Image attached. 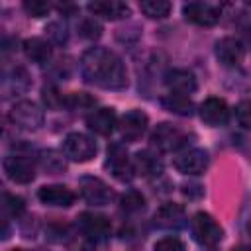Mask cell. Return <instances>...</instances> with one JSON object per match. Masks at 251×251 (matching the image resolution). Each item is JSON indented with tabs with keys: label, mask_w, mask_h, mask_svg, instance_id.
<instances>
[{
	"label": "cell",
	"mask_w": 251,
	"mask_h": 251,
	"mask_svg": "<svg viewBox=\"0 0 251 251\" xmlns=\"http://www.w3.org/2000/svg\"><path fill=\"white\" fill-rule=\"evenodd\" d=\"M147 114L141 112V110H129L126 112L122 118H120V124H118V129H120V135L124 141H137L145 129H147Z\"/></svg>",
	"instance_id": "4fadbf2b"
},
{
	"label": "cell",
	"mask_w": 251,
	"mask_h": 251,
	"mask_svg": "<svg viewBox=\"0 0 251 251\" xmlns=\"http://www.w3.org/2000/svg\"><path fill=\"white\" fill-rule=\"evenodd\" d=\"M43 102L47 108H59V106H65V96H61L55 86H45L43 88Z\"/></svg>",
	"instance_id": "836d02e7"
},
{
	"label": "cell",
	"mask_w": 251,
	"mask_h": 251,
	"mask_svg": "<svg viewBox=\"0 0 251 251\" xmlns=\"http://www.w3.org/2000/svg\"><path fill=\"white\" fill-rule=\"evenodd\" d=\"M133 169L137 175L151 178V176H159L163 173V163L151 151H137L133 157Z\"/></svg>",
	"instance_id": "ffe728a7"
},
{
	"label": "cell",
	"mask_w": 251,
	"mask_h": 251,
	"mask_svg": "<svg viewBox=\"0 0 251 251\" xmlns=\"http://www.w3.org/2000/svg\"><path fill=\"white\" fill-rule=\"evenodd\" d=\"M153 251H186V247H184V243L178 237L167 235V237H161L153 245Z\"/></svg>",
	"instance_id": "1f68e13d"
},
{
	"label": "cell",
	"mask_w": 251,
	"mask_h": 251,
	"mask_svg": "<svg viewBox=\"0 0 251 251\" xmlns=\"http://www.w3.org/2000/svg\"><path fill=\"white\" fill-rule=\"evenodd\" d=\"M88 12L104 20H122L129 14V6L118 0H100V2H90Z\"/></svg>",
	"instance_id": "d6986e66"
},
{
	"label": "cell",
	"mask_w": 251,
	"mask_h": 251,
	"mask_svg": "<svg viewBox=\"0 0 251 251\" xmlns=\"http://www.w3.org/2000/svg\"><path fill=\"white\" fill-rule=\"evenodd\" d=\"M65 153H59L55 149H47V151H41L39 153V163L43 167V171H47L49 175H59L67 169V163H65Z\"/></svg>",
	"instance_id": "603a6c76"
},
{
	"label": "cell",
	"mask_w": 251,
	"mask_h": 251,
	"mask_svg": "<svg viewBox=\"0 0 251 251\" xmlns=\"http://www.w3.org/2000/svg\"><path fill=\"white\" fill-rule=\"evenodd\" d=\"M153 222L161 229H180L186 224V212L180 204L165 202L153 214Z\"/></svg>",
	"instance_id": "5bb4252c"
},
{
	"label": "cell",
	"mask_w": 251,
	"mask_h": 251,
	"mask_svg": "<svg viewBox=\"0 0 251 251\" xmlns=\"http://www.w3.org/2000/svg\"><path fill=\"white\" fill-rule=\"evenodd\" d=\"M24 53L29 61L37 63V65H45L51 55H53V49H51V43L41 39V37H29L24 41Z\"/></svg>",
	"instance_id": "44dd1931"
},
{
	"label": "cell",
	"mask_w": 251,
	"mask_h": 251,
	"mask_svg": "<svg viewBox=\"0 0 251 251\" xmlns=\"http://www.w3.org/2000/svg\"><path fill=\"white\" fill-rule=\"evenodd\" d=\"M45 31H47L49 39H51L53 43H57V45H63V43H67V39H69L67 25L61 24V22H51V24L45 27Z\"/></svg>",
	"instance_id": "f1b7e54d"
},
{
	"label": "cell",
	"mask_w": 251,
	"mask_h": 251,
	"mask_svg": "<svg viewBox=\"0 0 251 251\" xmlns=\"http://www.w3.org/2000/svg\"><path fill=\"white\" fill-rule=\"evenodd\" d=\"M78 190L80 196L92 206H106L114 198V190L98 176H80Z\"/></svg>",
	"instance_id": "8992f818"
},
{
	"label": "cell",
	"mask_w": 251,
	"mask_h": 251,
	"mask_svg": "<svg viewBox=\"0 0 251 251\" xmlns=\"http://www.w3.org/2000/svg\"><path fill=\"white\" fill-rule=\"evenodd\" d=\"M182 16L190 24L210 27L220 22L222 8L216 4H210V2H188L182 6Z\"/></svg>",
	"instance_id": "52a82bcc"
},
{
	"label": "cell",
	"mask_w": 251,
	"mask_h": 251,
	"mask_svg": "<svg viewBox=\"0 0 251 251\" xmlns=\"http://www.w3.org/2000/svg\"><path fill=\"white\" fill-rule=\"evenodd\" d=\"M6 82L10 84L12 92H16V94L25 92V90L29 88V84H31L29 75H27V71H25L24 67H16V69H12V75L6 76Z\"/></svg>",
	"instance_id": "484cf974"
},
{
	"label": "cell",
	"mask_w": 251,
	"mask_h": 251,
	"mask_svg": "<svg viewBox=\"0 0 251 251\" xmlns=\"http://www.w3.org/2000/svg\"><path fill=\"white\" fill-rule=\"evenodd\" d=\"M80 73L88 84L106 90H124L129 82L124 61L106 47H90L80 59Z\"/></svg>",
	"instance_id": "6da1fadb"
},
{
	"label": "cell",
	"mask_w": 251,
	"mask_h": 251,
	"mask_svg": "<svg viewBox=\"0 0 251 251\" xmlns=\"http://www.w3.org/2000/svg\"><path fill=\"white\" fill-rule=\"evenodd\" d=\"M231 251H251V245H239V247H235Z\"/></svg>",
	"instance_id": "8d00e7d4"
},
{
	"label": "cell",
	"mask_w": 251,
	"mask_h": 251,
	"mask_svg": "<svg viewBox=\"0 0 251 251\" xmlns=\"http://www.w3.org/2000/svg\"><path fill=\"white\" fill-rule=\"evenodd\" d=\"M8 120L12 122L14 127L24 129V131H35L43 126V112L35 102L29 100H20L12 106L8 112Z\"/></svg>",
	"instance_id": "3957f363"
},
{
	"label": "cell",
	"mask_w": 251,
	"mask_h": 251,
	"mask_svg": "<svg viewBox=\"0 0 251 251\" xmlns=\"http://www.w3.org/2000/svg\"><path fill=\"white\" fill-rule=\"evenodd\" d=\"M171 2H165V0H143L139 2V10L151 18V20H163L171 14Z\"/></svg>",
	"instance_id": "cb8c5ba5"
},
{
	"label": "cell",
	"mask_w": 251,
	"mask_h": 251,
	"mask_svg": "<svg viewBox=\"0 0 251 251\" xmlns=\"http://www.w3.org/2000/svg\"><path fill=\"white\" fill-rule=\"evenodd\" d=\"M182 194H184L186 198L196 200V198H200V196L204 194V188H202V184H198V182H186V184H182Z\"/></svg>",
	"instance_id": "e575fe53"
},
{
	"label": "cell",
	"mask_w": 251,
	"mask_h": 251,
	"mask_svg": "<svg viewBox=\"0 0 251 251\" xmlns=\"http://www.w3.org/2000/svg\"><path fill=\"white\" fill-rule=\"evenodd\" d=\"M106 167L110 169V173L122 180V182H129L135 175V169H133V163L127 159V153L126 149L120 145V143H112L108 147V161H106Z\"/></svg>",
	"instance_id": "9c48e42d"
},
{
	"label": "cell",
	"mask_w": 251,
	"mask_h": 251,
	"mask_svg": "<svg viewBox=\"0 0 251 251\" xmlns=\"http://www.w3.org/2000/svg\"><path fill=\"white\" fill-rule=\"evenodd\" d=\"M76 226H78L82 235H86L88 239H94V241L106 239L110 233V227H112L110 220L106 216L94 214V212H82L76 218Z\"/></svg>",
	"instance_id": "8fae6325"
},
{
	"label": "cell",
	"mask_w": 251,
	"mask_h": 251,
	"mask_svg": "<svg viewBox=\"0 0 251 251\" xmlns=\"http://www.w3.org/2000/svg\"><path fill=\"white\" fill-rule=\"evenodd\" d=\"M190 231L196 243L202 247H216L224 239L222 226L206 212H196L190 220Z\"/></svg>",
	"instance_id": "7a4b0ae2"
},
{
	"label": "cell",
	"mask_w": 251,
	"mask_h": 251,
	"mask_svg": "<svg viewBox=\"0 0 251 251\" xmlns=\"http://www.w3.org/2000/svg\"><path fill=\"white\" fill-rule=\"evenodd\" d=\"M216 57L224 67H237L245 57V47L237 37H222L216 41Z\"/></svg>",
	"instance_id": "9a60e30c"
},
{
	"label": "cell",
	"mask_w": 251,
	"mask_h": 251,
	"mask_svg": "<svg viewBox=\"0 0 251 251\" xmlns=\"http://www.w3.org/2000/svg\"><path fill=\"white\" fill-rule=\"evenodd\" d=\"M247 6H251V2H247Z\"/></svg>",
	"instance_id": "f35d334b"
},
{
	"label": "cell",
	"mask_w": 251,
	"mask_h": 251,
	"mask_svg": "<svg viewBox=\"0 0 251 251\" xmlns=\"http://www.w3.org/2000/svg\"><path fill=\"white\" fill-rule=\"evenodd\" d=\"M57 10H59V12H69V14H73V12H75V6H73V4H57Z\"/></svg>",
	"instance_id": "d590c367"
},
{
	"label": "cell",
	"mask_w": 251,
	"mask_h": 251,
	"mask_svg": "<svg viewBox=\"0 0 251 251\" xmlns=\"http://www.w3.org/2000/svg\"><path fill=\"white\" fill-rule=\"evenodd\" d=\"M165 84L175 94H192L196 90V78L186 69H171L165 73Z\"/></svg>",
	"instance_id": "e0dca14e"
},
{
	"label": "cell",
	"mask_w": 251,
	"mask_h": 251,
	"mask_svg": "<svg viewBox=\"0 0 251 251\" xmlns=\"http://www.w3.org/2000/svg\"><path fill=\"white\" fill-rule=\"evenodd\" d=\"M96 141L84 133L73 131L63 139V153L75 163H86L96 155Z\"/></svg>",
	"instance_id": "5b68a950"
},
{
	"label": "cell",
	"mask_w": 251,
	"mask_h": 251,
	"mask_svg": "<svg viewBox=\"0 0 251 251\" xmlns=\"http://www.w3.org/2000/svg\"><path fill=\"white\" fill-rule=\"evenodd\" d=\"M2 208H4V212H6L8 216H12V218H20V216L24 214V210H25V204H24V200H22L20 196L10 194V192H4Z\"/></svg>",
	"instance_id": "83f0119b"
},
{
	"label": "cell",
	"mask_w": 251,
	"mask_h": 251,
	"mask_svg": "<svg viewBox=\"0 0 251 251\" xmlns=\"http://www.w3.org/2000/svg\"><path fill=\"white\" fill-rule=\"evenodd\" d=\"M37 198L45 206H55V208H69L75 204V192L63 184H45L37 190Z\"/></svg>",
	"instance_id": "2e32d148"
},
{
	"label": "cell",
	"mask_w": 251,
	"mask_h": 251,
	"mask_svg": "<svg viewBox=\"0 0 251 251\" xmlns=\"http://www.w3.org/2000/svg\"><path fill=\"white\" fill-rule=\"evenodd\" d=\"M2 167H4L6 176L12 182L27 184V182H31L35 178V165L25 155H8L4 159V163H2Z\"/></svg>",
	"instance_id": "ba28073f"
},
{
	"label": "cell",
	"mask_w": 251,
	"mask_h": 251,
	"mask_svg": "<svg viewBox=\"0 0 251 251\" xmlns=\"http://www.w3.org/2000/svg\"><path fill=\"white\" fill-rule=\"evenodd\" d=\"M235 120L243 129H251V100H241L235 106Z\"/></svg>",
	"instance_id": "f546056e"
},
{
	"label": "cell",
	"mask_w": 251,
	"mask_h": 251,
	"mask_svg": "<svg viewBox=\"0 0 251 251\" xmlns=\"http://www.w3.org/2000/svg\"><path fill=\"white\" fill-rule=\"evenodd\" d=\"M12 251H27V249H20V247H18V249H12Z\"/></svg>",
	"instance_id": "74e56055"
},
{
	"label": "cell",
	"mask_w": 251,
	"mask_h": 251,
	"mask_svg": "<svg viewBox=\"0 0 251 251\" xmlns=\"http://www.w3.org/2000/svg\"><path fill=\"white\" fill-rule=\"evenodd\" d=\"M24 10L33 18H43V16L49 14L51 6L47 2H43V0H25L24 2Z\"/></svg>",
	"instance_id": "d6a6232c"
},
{
	"label": "cell",
	"mask_w": 251,
	"mask_h": 251,
	"mask_svg": "<svg viewBox=\"0 0 251 251\" xmlns=\"http://www.w3.org/2000/svg\"><path fill=\"white\" fill-rule=\"evenodd\" d=\"M120 206H122L124 212L133 214V212H139V210L145 206V198H143V194H141L139 190L129 188V190H126V192L120 196Z\"/></svg>",
	"instance_id": "d4e9b609"
},
{
	"label": "cell",
	"mask_w": 251,
	"mask_h": 251,
	"mask_svg": "<svg viewBox=\"0 0 251 251\" xmlns=\"http://www.w3.org/2000/svg\"><path fill=\"white\" fill-rule=\"evenodd\" d=\"M78 33L88 39V41H94L102 35V24L96 20V18H84L80 24H78Z\"/></svg>",
	"instance_id": "4316f807"
},
{
	"label": "cell",
	"mask_w": 251,
	"mask_h": 251,
	"mask_svg": "<svg viewBox=\"0 0 251 251\" xmlns=\"http://www.w3.org/2000/svg\"><path fill=\"white\" fill-rule=\"evenodd\" d=\"M86 126L90 131L98 133V135H110L114 131V127L118 126V118L116 112L112 108H98L92 110L86 116Z\"/></svg>",
	"instance_id": "ac0fdd59"
},
{
	"label": "cell",
	"mask_w": 251,
	"mask_h": 251,
	"mask_svg": "<svg viewBox=\"0 0 251 251\" xmlns=\"http://www.w3.org/2000/svg\"><path fill=\"white\" fill-rule=\"evenodd\" d=\"M161 106L167 112L176 114V116H192V112H194L192 100L188 96H184V94H175V92L163 96L161 98Z\"/></svg>",
	"instance_id": "7402d4cb"
},
{
	"label": "cell",
	"mask_w": 251,
	"mask_h": 251,
	"mask_svg": "<svg viewBox=\"0 0 251 251\" xmlns=\"http://www.w3.org/2000/svg\"><path fill=\"white\" fill-rule=\"evenodd\" d=\"M65 106L75 108V110L76 108H90V106H94V98L88 96L86 92H73L65 98Z\"/></svg>",
	"instance_id": "4dcf8cb0"
},
{
	"label": "cell",
	"mask_w": 251,
	"mask_h": 251,
	"mask_svg": "<svg viewBox=\"0 0 251 251\" xmlns=\"http://www.w3.org/2000/svg\"><path fill=\"white\" fill-rule=\"evenodd\" d=\"M186 143H188V133L184 129H180L178 126L169 124V122L159 124L151 133V145L163 153L176 151V149L184 147Z\"/></svg>",
	"instance_id": "277c9868"
},
{
	"label": "cell",
	"mask_w": 251,
	"mask_h": 251,
	"mask_svg": "<svg viewBox=\"0 0 251 251\" xmlns=\"http://www.w3.org/2000/svg\"><path fill=\"white\" fill-rule=\"evenodd\" d=\"M198 114H200V120L212 127H220V126H226L227 120H229V108L226 104V100L218 98V96H210L206 98L200 108H198Z\"/></svg>",
	"instance_id": "7c38bea8"
},
{
	"label": "cell",
	"mask_w": 251,
	"mask_h": 251,
	"mask_svg": "<svg viewBox=\"0 0 251 251\" xmlns=\"http://www.w3.org/2000/svg\"><path fill=\"white\" fill-rule=\"evenodd\" d=\"M210 157L204 149H184L182 153H178L173 161L175 169L182 175H200L208 169Z\"/></svg>",
	"instance_id": "30bf717a"
}]
</instances>
